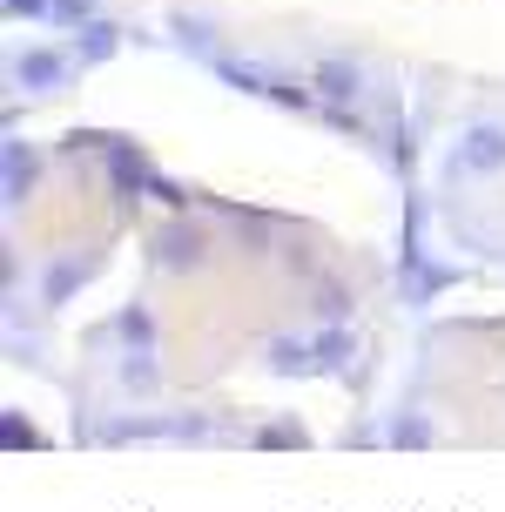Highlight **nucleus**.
<instances>
[{"label":"nucleus","instance_id":"1","mask_svg":"<svg viewBox=\"0 0 505 512\" xmlns=\"http://www.w3.org/2000/svg\"><path fill=\"white\" fill-rule=\"evenodd\" d=\"M458 169H479V176L505 169V128H472V135L458 142Z\"/></svg>","mask_w":505,"mask_h":512},{"label":"nucleus","instance_id":"2","mask_svg":"<svg viewBox=\"0 0 505 512\" xmlns=\"http://www.w3.org/2000/svg\"><path fill=\"white\" fill-rule=\"evenodd\" d=\"M61 75H68V61L54 48H27L21 61H14V81H21V88H54Z\"/></svg>","mask_w":505,"mask_h":512},{"label":"nucleus","instance_id":"3","mask_svg":"<svg viewBox=\"0 0 505 512\" xmlns=\"http://www.w3.org/2000/svg\"><path fill=\"white\" fill-rule=\"evenodd\" d=\"M310 88H317L324 102H351L357 95V68L351 61H317V68H310Z\"/></svg>","mask_w":505,"mask_h":512},{"label":"nucleus","instance_id":"4","mask_svg":"<svg viewBox=\"0 0 505 512\" xmlns=\"http://www.w3.org/2000/svg\"><path fill=\"white\" fill-rule=\"evenodd\" d=\"M27 189H34V155L27 142H7V203H21Z\"/></svg>","mask_w":505,"mask_h":512},{"label":"nucleus","instance_id":"5","mask_svg":"<svg viewBox=\"0 0 505 512\" xmlns=\"http://www.w3.org/2000/svg\"><path fill=\"white\" fill-rule=\"evenodd\" d=\"M101 54H115V27H108V21H88V61H101Z\"/></svg>","mask_w":505,"mask_h":512},{"label":"nucleus","instance_id":"6","mask_svg":"<svg viewBox=\"0 0 505 512\" xmlns=\"http://www.w3.org/2000/svg\"><path fill=\"white\" fill-rule=\"evenodd\" d=\"M61 21H95V0H54Z\"/></svg>","mask_w":505,"mask_h":512},{"label":"nucleus","instance_id":"7","mask_svg":"<svg viewBox=\"0 0 505 512\" xmlns=\"http://www.w3.org/2000/svg\"><path fill=\"white\" fill-rule=\"evenodd\" d=\"M7 14H27V21H41V14H54V0H7Z\"/></svg>","mask_w":505,"mask_h":512}]
</instances>
